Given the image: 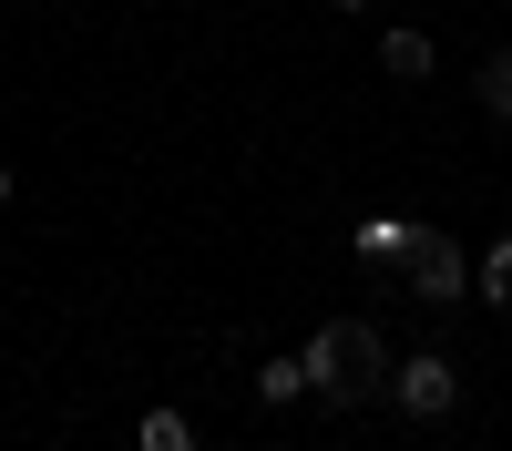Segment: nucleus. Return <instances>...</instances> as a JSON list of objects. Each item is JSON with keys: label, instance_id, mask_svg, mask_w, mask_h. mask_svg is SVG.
I'll use <instances>...</instances> for the list:
<instances>
[{"label": "nucleus", "instance_id": "1", "mask_svg": "<svg viewBox=\"0 0 512 451\" xmlns=\"http://www.w3.org/2000/svg\"><path fill=\"white\" fill-rule=\"evenodd\" d=\"M390 400L410 410V421H451V410H461V369H451L441 349H410V359L390 369Z\"/></svg>", "mask_w": 512, "mask_h": 451}, {"label": "nucleus", "instance_id": "2", "mask_svg": "<svg viewBox=\"0 0 512 451\" xmlns=\"http://www.w3.org/2000/svg\"><path fill=\"white\" fill-rule=\"evenodd\" d=\"M410 298H420V308H451V298H472V257H461V246H451L441 226L410 246Z\"/></svg>", "mask_w": 512, "mask_h": 451}, {"label": "nucleus", "instance_id": "3", "mask_svg": "<svg viewBox=\"0 0 512 451\" xmlns=\"http://www.w3.org/2000/svg\"><path fill=\"white\" fill-rule=\"evenodd\" d=\"M297 369H308V390L318 400H349V318H328L308 349H297Z\"/></svg>", "mask_w": 512, "mask_h": 451}, {"label": "nucleus", "instance_id": "4", "mask_svg": "<svg viewBox=\"0 0 512 451\" xmlns=\"http://www.w3.org/2000/svg\"><path fill=\"white\" fill-rule=\"evenodd\" d=\"M390 369H400V359L379 349V328H369V318H349V400H369V390H390Z\"/></svg>", "mask_w": 512, "mask_h": 451}, {"label": "nucleus", "instance_id": "5", "mask_svg": "<svg viewBox=\"0 0 512 451\" xmlns=\"http://www.w3.org/2000/svg\"><path fill=\"white\" fill-rule=\"evenodd\" d=\"M431 31H379V72H390V82H431Z\"/></svg>", "mask_w": 512, "mask_h": 451}, {"label": "nucleus", "instance_id": "6", "mask_svg": "<svg viewBox=\"0 0 512 451\" xmlns=\"http://www.w3.org/2000/svg\"><path fill=\"white\" fill-rule=\"evenodd\" d=\"M472 298H492V308H512V236H492L482 257H472Z\"/></svg>", "mask_w": 512, "mask_h": 451}, {"label": "nucleus", "instance_id": "7", "mask_svg": "<svg viewBox=\"0 0 512 451\" xmlns=\"http://www.w3.org/2000/svg\"><path fill=\"white\" fill-rule=\"evenodd\" d=\"M134 451H195V421H185V410H144V421H134Z\"/></svg>", "mask_w": 512, "mask_h": 451}, {"label": "nucleus", "instance_id": "8", "mask_svg": "<svg viewBox=\"0 0 512 451\" xmlns=\"http://www.w3.org/2000/svg\"><path fill=\"white\" fill-rule=\"evenodd\" d=\"M472 93H482L492 123H512V52H482V82H472Z\"/></svg>", "mask_w": 512, "mask_h": 451}, {"label": "nucleus", "instance_id": "9", "mask_svg": "<svg viewBox=\"0 0 512 451\" xmlns=\"http://www.w3.org/2000/svg\"><path fill=\"white\" fill-rule=\"evenodd\" d=\"M256 400H267V410L308 400V369H297V359H267V369H256Z\"/></svg>", "mask_w": 512, "mask_h": 451}, {"label": "nucleus", "instance_id": "10", "mask_svg": "<svg viewBox=\"0 0 512 451\" xmlns=\"http://www.w3.org/2000/svg\"><path fill=\"white\" fill-rule=\"evenodd\" d=\"M11 195H21V175H11V164H0V205H11Z\"/></svg>", "mask_w": 512, "mask_h": 451}, {"label": "nucleus", "instance_id": "11", "mask_svg": "<svg viewBox=\"0 0 512 451\" xmlns=\"http://www.w3.org/2000/svg\"><path fill=\"white\" fill-rule=\"evenodd\" d=\"M338 11H369V0H338Z\"/></svg>", "mask_w": 512, "mask_h": 451}]
</instances>
